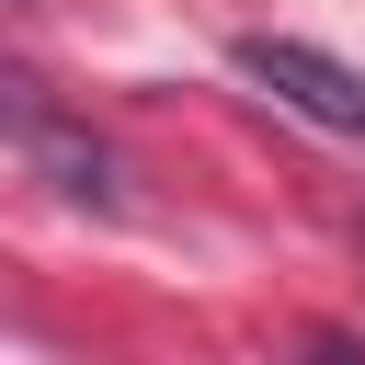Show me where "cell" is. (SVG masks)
<instances>
[{
  "label": "cell",
  "instance_id": "6da1fadb",
  "mask_svg": "<svg viewBox=\"0 0 365 365\" xmlns=\"http://www.w3.org/2000/svg\"><path fill=\"white\" fill-rule=\"evenodd\" d=\"M228 68H240L251 91H274L285 114H308V125H331V137H365V68H342L331 46H297V34H240V46H228Z\"/></svg>",
  "mask_w": 365,
  "mask_h": 365
},
{
  "label": "cell",
  "instance_id": "7a4b0ae2",
  "mask_svg": "<svg viewBox=\"0 0 365 365\" xmlns=\"http://www.w3.org/2000/svg\"><path fill=\"white\" fill-rule=\"evenodd\" d=\"M11 148H23V160H34V171H46V182L68 194V205H103V217L125 205V182H114L103 137H91V125H68V114H57V103H46L34 80H11Z\"/></svg>",
  "mask_w": 365,
  "mask_h": 365
}]
</instances>
